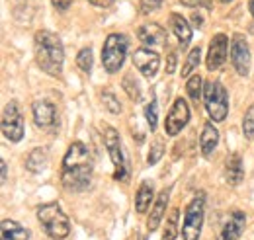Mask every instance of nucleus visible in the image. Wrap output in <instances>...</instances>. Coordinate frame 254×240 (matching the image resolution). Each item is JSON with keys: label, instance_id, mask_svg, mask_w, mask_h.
<instances>
[{"label": "nucleus", "instance_id": "obj_1", "mask_svg": "<svg viewBox=\"0 0 254 240\" xmlns=\"http://www.w3.org/2000/svg\"><path fill=\"white\" fill-rule=\"evenodd\" d=\"M92 181V156L84 143L68 145L61 166V183L68 191H84Z\"/></svg>", "mask_w": 254, "mask_h": 240}, {"label": "nucleus", "instance_id": "obj_2", "mask_svg": "<svg viewBox=\"0 0 254 240\" xmlns=\"http://www.w3.org/2000/svg\"><path fill=\"white\" fill-rule=\"evenodd\" d=\"M35 45V62L49 76H61L64 62L63 41L57 33L49 30H39L33 39Z\"/></svg>", "mask_w": 254, "mask_h": 240}, {"label": "nucleus", "instance_id": "obj_3", "mask_svg": "<svg viewBox=\"0 0 254 240\" xmlns=\"http://www.w3.org/2000/svg\"><path fill=\"white\" fill-rule=\"evenodd\" d=\"M37 221L53 240H64L70 235V221L59 203H43L37 207Z\"/></svg>", "mask_w": 254, "mask_h": 240}, {"label": "nucleus", "instance_id": "obj_4", "mask_svg": "<svg viewBox=\"0 0 254 240\" xmlns=\"http://www.w3.org/2000/svg\"><path fill=\"white\" fill-rule=\"evenodd\" d=\"M203 104L211 121L219 123L229 114V94L219 80H209L203 86Z\"/></svg>", "mask_w": 254, "mask_h": 240}, {"label": "nucleus", "instance_id": "obj_5", "mask_svg": "<svg viewBox=\"0 0 254 240\" xmlns=\"http://www.w3.org/2000/svg\"><path fill=\"white\" fill-rule=\"evenodd\" d=\"M127 55V37L122 33H110L102 47V64L110 74H116Z\"/></svg>", "mask_w": 254, "mask_h": 240}, {"label": "nucleus", "instance_id": "obj_6", "mask_svg": "<svg viewBox=\"0 0 254 240\" xmlns=\"http://www.w3.org/2000/svg\"><path fill=\"white\" fill-rule=\"evenodd\" d=\"M104 143L112 158V164H114V178L118 181H126L129 178V168H127L126 154L122 149V139H120V133L110 125H104Z\"/></svg>", "mask_w": 254, "mask_h": 240}, {"label": "nucleus", "instance_id": "obj_7", "mask_svg": "<svg viewBox=\"0 0 254 240\" xmlns=\"http://www.w3.org/2000/svg\"><path fill=\"white\" fill-rule=\"evenodd\" d=\"M205 217V197L197 195L190 201L184 213V225H182V237L184 240H199L201 227Z\"/></svg>", "mask_w": 254, "mask_h": 240}, {"label": "nucleus", "instance_id": "obj_8", "mask_svg": "<svg viewBox=\"0 0 254 240\" xmlns=\"http://www.w3.org/2000/svg\"><path fill=\"white\" fill-rule=\"evenodd\" d=\"M24 131H26L24 116H22L18 104L8 102L4 106V112H2V133H4V137L12 143H20L24 139Z\"/></svg>", "mask_w": 254, "mask_h": 240}, {"label": "nucleus", "instance_id": "obj_9", "mask_svg": "<svg viewBox=\"0 0 254 240\" xmlns=\"http://www.w3.org/2000/svg\"><path fill=\"white\" fill-rule=\"evenodd\" d=\"M231 64L241 76H249L251 72V47L245 35L235 33L231 39Z\"/></svg>", "mask_w": 254, "mask_h": 240}, {"label": "nucleus", "instance_id": "obj_10", "mask_svg": "<svg viewBox=\"0 0 254 240\" xmlns=\"http://www.w3.org/2000/svg\"><path fill=\"white\" fill-rule=\"evenodd\" d=\"M190 121V108H188V102L184 98H176L168 116H166V121H164V131L168 137H176Z\"/></svg>", "mask_w": 254, "mask_h": 240}, {"label": "nucleus", "instance_id": "obj_11", "mask_svg": "<svg viewBox=\"0 0 254 240\" xmlns=\"http://www.w3.org/2000/svg\"><path fill=\"white\" fill-rule=\"evenodd\" d=\"M133 64L135 68L145 76V78H153L159 72L160 57L157 51H153L151 47H139L133 53Z\"/></svg>", "mask_w": 254, "mask_h": 240}, {"label": "nucleus", "instance_id": "obj_12", "mask_svg": "<svg viewBox=\"0 0 254 240\" xmlns=\"http://www.w3.org/2000/svg\"><path fill=\"white\" fill-rule=\"evenodd\" d=\"M227 49H229V37L225 33H217L211 43H209V51H207V59H205V64H207V70H219L225 60H227Z\"/></svg>", "mask_w": 254, "mask_h": 240}, {"label": "nucleus", "instance_id": "obj_13", "mask_svg": "<svg viewBox=\"0 0 254 240\" xmlns=\"http://www.w3.org/2000/svg\"><path fill=\"white\" fill-rule=\"evenodd\" d=\"M32 114L39 129H53L57 125V108L47 100H35L32 104Z\"/></svg>", "mask_w": 254, "mask_h": 240}, {"label": "nucleus", "instance_id": "obj_14", "mask_svg": "<svg viewBox=\"0 0 254 240\" xmlns=\"http://www.w3.org/2000/svg\"><path fill=\"white\" fill-rule=\"evenodd\" d=\"M245 223H247L245 213L233 211V213L223 221V227H221V231H219L217 240H239V237H241L243 231H245Z\"/></svg>", "mask_w": 254, "mask_h": 240}, {"label": "nucleus", "instance_id": "obj_15", "mask_svg": "<svg viewBox=\"0 0 254 240\" xmlns=\"http://www.w3.org/2000/svg\"><path fill=\"white\" fill-rule=\"evenodd\" d=\"M137 39L149 47H159L166 43V30L155 22L143 24L141 28H137Z\"/></svg>", "mask_w": 254, "mask_h": 240}, {"label": "nucleus", "instance_id": "obj_16", "mask_svg": "<svg viewBox=\"0 0 254 240\" xmlns=\"http://www.w3.org/2000/svg\"><path fill=\"white\" fill-rule=\"evenodd\" d=\"M168 199H170V187H164L159 193V197H157L153 209L149 213V219H147V229H149L151 233H155V231L159 229L160 221H162V217H164V213H166Z\"/></svg>", "mask_w": 254, "mask_h": 240}, {"label": "nucleus", "instance_id": "obj_17", "mask_svg": "<svg viewBox=\"0 0 254 240\" xmlns=\"http://www.w3.org/2000/svg\"><path fill=\"white\" fill-rule=\"evenodd\" d=\"M245 178V166H243V158L241 154L233 152L227 156L225 160V180L229 185H239Z\"/></svg>", "mask_w": 254, "mask_h": 240}, {"label": "nucleus", "instance_id": "obj_18", "mask_svg": "<svg viewBox=\"0 0 254 240\" xmlns=\"http://www.w3.org/2000/svg\"><path fill=\"white\" fill-rule=\"evenodd\" d=\"M170 28H172L176 39H178L180 49H186L191 41V28H190V24L186 22V18H184L182 14L172 12V14H170Z\"/></svg>", "mask_w": 254, "mask_h": 240}, {"label": "nucleus", "instance_id": "obj_19", "mask_svg": "<svg viewBox=\"0 0 254 240\" xmlns=\"http://www.w3.org/2000/svg\"><path fill=\"white\" fill-rule=\"evenodd\" d=\"M217 145H219V131H217V127H215L213 123H205V125H203V131H201V135H199V149H201V154H203L205 158H209V156L215 152Z\"/></svg>", "mask_w": 254, "mask_h": 240}, {"label": "nucleus", "instance_id": "obj_20", "mask_svg": "<svg viewBox=\"0 0 254 240\" xmlns=\"http://www.w3.org/2000/svg\"><path fill=\"white\" fill-rule=\"evenodd\" d=\"M0 231H2V240H30V231L10 219L2 221Z\"/></svg>", "mask_w": 254, "mask_h": 240}, {"label": "nucleus", "instance_id": "obj_21", "mask_svg": "<svg viewBox=\"0 0 254 240\" xmlns=\"http://www.w3.org/2000/svg\"><path fill=\"white\" fill-rule=\"evenodd\" d=\"M47 162H49V154H47V150L43 149V147H37V149H33L30 154H28V158H26V168L33 172V174H39V172H43L45 168H47Z\"/></svg>", "mask_w": 254, "mask_h": 240}, {"label": "nucleus", "instance_id": "obj_22", "mask_svg": "<svg viewBox=\"0 0 254 240\" xmlns=\"http://www.w3.org/2000/svg\"><path fill=\"white\" fill-rule=\"evenodd\" d=\"M151 201H153V183L149 181H143L137 189V195H135V209L139 215L147 213V209L151 207Z\"/></svg>", "mask_w": 254, "mask_h": 240}, {"label": "nucleus", "instance_id": "obj_23", "mask_svg": "<svg viewBox=\"0 0 254 240\" xmlns=\"http://www.w3.org/2000/svg\"><path fill=\"white\" fill-rule=\"evenodd\" d=\"M203 86H205V82L201 80V76H199V74H193V76L188 78L186 92H188V96L193 100V104H195V106L199 104V100H201V96H203Z\"/></svg>", "mask_w": 254, "mask_h": 240}, {"label": "nucleus", "instance_id": "obj_24", "mask_svg": "<svg viewBox=\"0 0 254 240\" xmlns=\"http://www.w3.org/2000/svg\"><path fill=\"white\" fill-rule=\"evenodd\" d=\"M178 217H180V211L172 209L168 219H166V225H164V233H162V240H174L178 235Z\"/></svg>", "mask_w": 254, "mask_h": 240}, {"label": "nucleus", "instance_id": "obj_25", "mask_svg": "<svg viewBox=\"0 0 254 240\" xmlns=\"http://www.w3.org/2000/svg\"><path fill=\"white\" fill-rule=\"evenodd\" d=\"M124 90L127 92V96L133 102H139L141 100V86H139L137 78L133 76V72H127L126 76H124Z\"/></svg>", "mask_w": 254, "mask_h": 240}, {"label": "nucleus", "instance_id": "obj_26", "mask_svg": "<svg viewBox=\"0 0 254 240\" xmlns=\"http://www.w3.org/2000/svg\"><path fill=\"white\" fill-rule=\"evenodd\" d=\"M199 60H201V49H199V47H193L190 53H188V59L184 62V66H182V78L190 76L191 72L197 68Z\"/></svg>", "mask_w": 254, "mask_h": 240}, {"label": "nucleus", "instance_id": "obj_27", "mask_svg": "<svg viewBox=\"0 0 254 240\" xmlns=\"http://www.w3.org/2000/svg\"><path fill=\"white\" fill-rule=\"evenodd\" d=\"M92 64H94L92 49H90V47L80 49V53L76 55V66H78L82 72H90V70H92Z\"/></svg>", "mask_w": 254, "mask_h": 240}, {"label": "nucleus", "instance_id": "obj_28", "mask_svg": "<svg viewBox=\"0 0 254 240\" xmlns=\"http://www.w3.org/2000/svg\"><path fill=\"white\" fill-rule=\"evenodd\" d=\"M102 104L110 114H120L122 112V104H120V100L116 98V94L112 90H106L102 94Z\"/></svg>", "mask_w": 254, "mask_h": 240}, {"label": "nucleus", "instance_id": "obj_29", "mask_svg": "<svg viewBox=\"0 0 254 240\" xmlns=\"http://www.w3.org/2000/svg\"><path fill=\"white\" fill-rule=\"evenodd\" d=\"M145 120H147V125L151 127V131L157 129V123H159V104L155 100H151L145 108Z\"/></svg>", "mask_w": 254, "mask_h": 240}, {"label": "nucleus", "instance_id": "obj_30", "mask_svg": "<svg viewBox=\"0 0 254 240\" xmlns=\"http://www.w3.org/2000/svg\"><path fill=\"white\" fill-rule=\"evenodd\" d=\"M162 154H164V143H162V139H155V143L151 145V150H149L147 162H149L151 166L157 164L160 158H162Z\"/></svg>", "mask_w": 254, "mask_h": 240}, {"label": "nucleus", "instance_id": "obj_31", "mask_svg": "<svg viewBox=\"0 0 254 240\" xmlns=\"http://www.w3.org/2000/svg\"><path fill=\"white\" fill-rule=\"evenodd\" d=\"M243 133H245L247 139L254 141V106L249 108V112H247V116L243 120Z\"/></svg>", "mask_w": 254, "mask_h": 240}, {"label": "nucleus", "instance_id": "obj_32", "mask_svg": "<svg viewBox=\"0 0 254 240\" xmlns=\"http://www.w3.org/2000/svg\"><path fill=\"white\" fill-rule=\"evenodd\" d=\"M160 6H162V0H141L139 2V12L143 16H149V14L160 10Z\"/></svg>", "mask_w": 254, "mask_h": 240}, {"label": "nucleus", "instance_id": "obj_33", "mask_svg": "<svg viewBox=\"0 0 254 240\" xmlns=\"http://www.w3.org/2000/svg\"><path fill=\"white\" fill-rule=\"evenodd\" d=\"M51 2H53V6H55L57 10H61V12L68 10V6L72 4V0H51Z\"/></svg>", "mask_w": 254, "mask_h": 240}, {"label": "nucleus", "instance_id": "obj_34", "mask_svg": "<svg viewBox=\"0 0 254 240\" xmlns=\"http://www.w3.org/2000/svg\"><path fill=\"white\" fill-rule=\"evenodd\" d=\"M88 2L98 6V8H110L114 4V0H88Z\"/></svg>", "mask_w": 254, "mask_h": 240}, {"label": "nucleus", "instance_id": "obj_35", "mask_svg": "<svg viewBox=\"0 0 254 240\" xmlns=\"http://www.w3.org/2000/svg\"><path fill=\"white\" fill-rule=\"evenodd\" d=\"M176 68V53H170V59H168V64H166V72H174Z\"/></svg>", "mask_w": 254, "mask_h": 240}, {"label": "nucleus", "instance_id": "obj_36", "mask_svg": "<svg viewBox=\"0 0 254 240\" xmlns=\"http://www.w3.org/2000/svg\"><path fill=\"white\" fill-rule=\"evenodd\" d=\"M191 20H193V26H195V28H201V26H203V18H201V14L193 12V14H191Z\"/></svg>", "mask_w": 254, "mask_h": 240}, {"label": "nucleus", "instance_id": "obj_37", "mask_svg": "<svg viewBox=\"0 0 254 240\" xmlns=\"http://www.w3.org/2000/svg\"><path fill=\"white\" fill-rule=\"evenodd\" d=\"M182 4H186V6H190V8H193V6H201V4H207V0H180Z\"/></svg>", "mask_w": 254, "mask_h": 240}, {"label": "nucleus", "instance_id": "obj_38", "mask_svg": "<svg viewBox=\"0 0 254 240\" xmlns=\"http://www.w3.org/2000/svg\"><path fill=\"white\" fill-rule=\"evenodd\" d=\"M8 178V166H6V160H2V181H6Z\"/></svg>", "mask_w": 254, "mask_h": 240}, {"label": "nucleus", "instance_id": "obj_39", "mask_svg": "<svg viewBox=\"0 0 254 240\" xmlns=\"http://www.w3.org/2000/svg\"><path fill=\"white\" fill-rule=\"evenodd\" d=\"M249 10H251V14H253V18H254V0L249 2Z\"/></svg>", "mask_w": 254, "mask_h": 240}, {"label": "nucleus", "instance_id": "obj_40", "mask_svg": "<svg viewBox=\"0 0 254 240\" xmlns=\"http://www.w3.org/2000/svg\"><path fill=\"white\" fill-rule=\"evenodd\" d=\"M221 2H225V4H229V2H233V0H221Z\"/></svg>", "mask_w": 254, "mask_h": 240}, {"label": "nucleus", "instance_id": "obj_41", "mask_svg": "<svg viewBox=\"0 0 254 240\" xmlns=\"http://www.w3.org/2000/svg\"><path fill=\"white\" fill-rule=\"evenodd\" d=\"M139 240H145V239H143V237H141V239H139Z\"/></svg>", "mask_w": 254, "mask_h": 240}]
</instances>
